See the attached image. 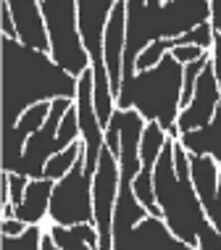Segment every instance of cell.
Returning <instances> with one entry per match:
<instances>
[{
    "label": "cell",
    "mask_w": 221,
    "mask_h": 250,
    "mask_svg": "<svg viewBox=\"0 0 221 250\" xmlns=\"http://www.w3.org/2000/svg\"><path fill=\"white\" fill-rule=\"evenodd\" d=\"M3 132L13 129L19 119L37 103H53L58 98L77 100L79 79L63 71L50 53L29 48L21 40L3 37Z\"/></svg>",
    "instance_id": "6da1fadb"
},
{
    "label": "cell",
    "mask_w": 221,
    "mask_h": 250,
    "mask_svg": "<svg viewBox=\"0 0 221 250\" xmlns=\"http://www.w3.org/2000/svg\"><path fill=\"white\" fill-rule=\"evenodd\" d=\"M153 192L161 208V219L171 229V234L198 250V237L213 224L208 221L203 203L192 187L190 153L182 147L179 140L169 137V143L161 150L156 174H153Z\"/></svg>",
    "instance_id": "7a4b0ae2"
},
{
    "label": "cell",
    "mask_w": 221,
    "mask_h": 250,
    "mask_svg": "<svg viewBox=\"0 0 221 250\" xmlns=\"http://www.w3.org/2000/svg\"><path fill=\"white\" fill-rule=\"evenodd\" d=\"M116 108L121 111L135 108L145 121H156L171 140H179L177 119L182 111V63L174 61L169 53L158 66L124 79L116 95Z\"/></svg>",
    "instance_id": "3957f363"
},
{
    "label": "cell",
    "mask_w": 221,
    "mask_h": 250,
    "mask_svg": "<svg viewBox=\"0 0 221 250\" xmlns=\"http://www.w3.org/2000/svg\"><path fill=\"white\" fill-rule=\"evenodd\" d=\"M42 16L48 29L50 58L63 71L79 79L90 69V53L79 35L77 0H42Z\"/></svg>",
    "instance_id": "277c9868"
},
{
    "label": "cell",
    "mask_w": 221,
    "mask_h": 250,
    "mask_svg": "<svg viewBox=\"0 0 221 250\" xmlns=\"http://www.w3.org/2000/svg\"><path fill=\"white\" fill-rule=\"evenodd\" d=\"M92 179L95 174L87 171L84 153L74 168L63 179L56 182L50 198V224L56 227H79V224H92L95 227V213H92Z\"/></svg>",
    "instance_id": "5b68a950"
},
{
    "label": "cell",
    "mask_w": 221,
    "mask_h": 250,
    "mask_svg": "<svg viewBox=\"0 0 221 250\" xmlns=\"http://www.w3.org/2000/svg\"><path fill=\"white\" fill-rule=\"evenodd\" d=\"M74 103H77V100H69V98L53 100L48 121L42 124V129L35 132L29 140H26V147H24L21 158L16 161V166H13L11 174H24V177H29V179H42L45 177L48 161L58 153V129H61V121H63V116L69 113V108Z\"/></svg>",
    "instance_id": "8992f818"
},
{
    "label": "cell",
    "mask_w": 221,
    "mask_h": 250,
    "mask_svg": "<svg viewBox=\"0 0 221 250\" xmlns=\"http://www.w3.org/2000/svg\"><path fill=\"white\" fill-rule=\"evenodd\" d=\"M77 119H79V132H82V143H84L87 171L95 174L98 161H100V150L105 147V126L100 124L98 111H95V74H92V69H87L79 77Z\"/></svg>",
    "instance_id": "52a82bcc"
},
{
    "label": "cell",
    "mask_w": 221,
    "mask_h": 250,
    "mask_svg": "<svg viewBox=\"0 0 221 250\" xmlns=\"http://www.w3.org/2000/svg\"><path fill=\"white\" fill-rule=\"evenodd\" d=\"M219 105H221V90H219L216 74H213L211 61H208V66L198 77V84H195V92H192L190 103L179 111L177 132L184 134V132H192V129H200V126L211 124Z\"/></svg>",
    "instance_id": "ba28073f"
},
{
    "label": "cell",
    "mask_w": 221,
    "mask_h": 250,
    "mask_svg": "<svg viewBox=\"0 0 221 250\" xmlns=\"http://www.w3.org/2000/svg\"><path fill=\"white\" fill-rule=\"evenodd\" d=\"M50 108H53V103H37V105H32L29 111L19 119V124L13 126V129H5L3 132V171L5 174H11L13 166H16V161L21 158V153H24V147H26V140H29L35 132L42 129V124L50 116Z\"/></svg>",
    "instance_id": "9c48e42d"
},
{
    "label": "cell",
    "mask_w": 221,
    "mask_h": 250,
    "mask_svg": "<svg viewBox=\"0 0 221 250\" xmlns=\"http://www.w3.org/2000/svg\"><path fill=\"white\" fill-rule=\"evenodd\" d=\"M3 3L13 13L19 40L24 45H29V48L50 53L48 29H45V16H42V0H3Z\"/></svg>",
    "instance_id": "30bf717a"
},
{
    "label": "cell",
    "mask_w": 221,
    "mask_h": 250,
    "mask_svg": "<svg viewBox=\"0 0 221 250\" xmlns=\"http://www.w3.org/2000/svg\"><path fill=\"white\" fill-rule=\"evenodd\" d=\"M53 179H29L26 195L21 200V206H16V216L13 219L24 221L26 227H40L42 219L50 213V198H53Z\"/></svg>",
    "instance_id": "8fae6325"
},
{
    "label": "cell",
    "mask_w": 221,
    "mask_h": 250,
    "mask_svg": "<svg viewBox=\"0 0 221 250\" xmlns=\"http://www.w3.org/2000/svg\"><path fill=\"white\" fill-rule=\"evenodd\" d=\"M135 245L137 250H195L174 237L161 216H145L135 227Z\"/></svg>",
    "instance_id": "7c38bea8"
},
{
    "label": "cell",
    "mask_w": 221,
    "mask_h": 250,
    "mask_svg": "<svg viewBox=\"0 0 221 250\" xmlns=\"http://www.w3.org/2000/svg\"><path fill=\"white\" fill-rule=\"evenodd\" d=\"M179 143L190 155H211L221 166V105L216 108L211 124L179 134Z\"/></svg>",
    "instance_id": "4fadbf2b"
},
{
    "label": "cell",
    "mask_w": 221,
    "mask_h": 250,
    "mask_svg": "<svg viewBox=\"0 0 221 250\" xmlns=\"http://www.w3.org/2000/svg\"><path fill=\"white\" fill-rule=\"evenodd\" d=\"M84 153V143H74V145H69L66 150H61V153H56L53 158L48 161V166H45V179H53V182H58V179H63L66 174L74 168V164L79 161V155Z\"/></svg>",
    "instance_id": "5bb4252c"
},
{
    "label": "cell",
    "mask_w": 221,
    "mask_h": 250,
    "mask_svg": "<svg viewBox=\"0 0 221 250\" xmlns=\"http://www.w3.org/2000/svg\"><path fill=\"white\" fill-rule=\"evenodd\" d=\"M177 48V40H156V42H150L147 48L137 56L135 61V71H145V69H153V66H158L163 56H169V53Z\"/></svg>",
    "instance_id": "9a60e30c"
},
{
    "label": "cell",
    "mask_w": 221,
    "mask_h": 250,
    "mask_svg": "<svg viewBox=\"0 0 221 250\" xmlns=\"http://www.w3.org/2000/svg\"><path fill=\"white\" fill-rule=\"evenodd\" d=\"M42 237H45L42 227H29L21 237H8V234H3L0 250H40L42 248Z\"/></svg>",
    "instance_id": "2e32d148"
},
{
    "label": "cell",
    "mask_w": 221,
    "mask_h": 250,
    "mask_svg": "<svg viewBox=\"0 0 221 250\" xmlns=\"http://www.w3.org/2000/svg\"><path fill=\"white\" fill-rule=\"evenodd\" d=\"M177 45H198V48H203V50H211L213 48V26H211V21L184 32L182 37H177Z\"/></svg>",
    "instance_id": "e0dca14e"
},
{
    "label": "cell",
    "mask_w": 221,
    "mask_h": 250,
    "mask_svg": "<svg viewBox=\"0 0 221 250\" xmlns=\"http://www.w3.org/2000/svg\"><path fill=\"white\" fill-rule=\"evenodd\" d=\"M174 61H179L182 66L192 63V61H203V58H211V50H203L198 48V45H177V48L171 50Z\"/></svg>",
    "instance_id": "ac0fdd59"
},
{
    "label": "cell",
    "mask_w": 221,
    "mask_h": 250,
    "mask_svg": "<svg viewBox=\"0 0 221 250\" xmlns=\"http://www.w3.org/2000/svg\"><path fill=\"white\" fill-rule=\"evenodd\" d=\"M26 187H29V177L24 174H8V190H11V203L13 206H21Z\"/></svg>",
    "instance_id": "d6986e66"
},
{
    "label": "cell",
    "mask_w": 221,
    "mask_h": 250,
    "mask_svg": "<svg viewBox=\"0 0 221 250\" xmlns=\"http://www.w3.org/2000/svg\"><path fill=\"white\" fill-rule=\"evenodd\" d=\"M211 69L216 74V82L221 90V35H213V48H211Z\"/></svg>",
    "instance_id": "ffe728a7"
},
{
    "label": "cell",
    "mask_w": 221,
    "mask_h": 250,
    "mask_svg": "<svg viewBox=\"0 0 221 250\" xmlns=\"http://www.w3.org/2000/svg\"><path fill=\"white\" fill-rule=\"evenodd\" d=\"M26 229L29 227H26L24 221H19V219H3V224H0V232L8 234V237H21Z\"/></svg>",
    "instance_id": "44dd1931"
},
{
    "label": "cell",
    "mask_w": 221,
    "mask_h": 250,
    "mask_svg": "<svg viewBox=\"0 0 221 250\" xmlns=\"http://www.w3.org/2000/svg\"><path fill=\"white\" fill-rule=\"evenodd\" d=\"M105 145H108V150L119 158V150H121V145H119V132H116V126H105Z\"/></svg>",
    "instance_id": "7402d4cb"
}]
</instances>
